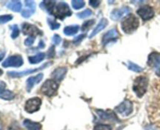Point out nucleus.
<instances>
[{"label":"nucleus","mask_w":160,"mask_h":130,"mask_svg":"<svg viewBox=\"0 0 160 130\" xmlns=\"http://www.w3.org/2000/svg\"><path fill=\"white\" fill-rule=\"evenodd\" d=\"M139 26V20L133 14L128 15L122 21L121 27L123 31L127 34H131L138 29Z\"/></svg>","instance_id":"obj_1"},{"label":"nucleus","mask_w":160,"mask_h":130,"mask_svg":"<svg viewBox=\"0 0 160 130\" xmlns=\"http://www.w3.org/2000/svg\"><path fill=\"white\" fill-rule=\"evenodd\" d=\"M51 14L59 20H63L65 17H70L72 14V12L70 9V6L67 3L64 2H60L58 4H56Z\"/></svg>","instance_id":"obj_2"},{"label":"nucleus","mask_w":160,"mask_h":130,"mask_svg":"<svg viewBox=\"0 0 160 130\" xmlns=\"http://www.w3.org/2000/svg\"><path fill=\"white\" fill-rule=\"evenodd\" d=\"M148 85V80L146 77L139 76L134 80V85H133V90L138 96L142 97L146 92Z\"/></svg>","instance_id":"obj_3"},{"label":"nucleus","mask_w":160,"mask_h":130,"mask_svg":"<svg viewBox=\"0 0 160 130\" xmlns=\"http://www.w3.org/2000/svg\"><path fill=\"white\" fill-rule=\"evenodd\" d=\"M58 88H59V86L56 81H54L53 79H48L42 85L41 91L45 96L51 97L56 95Z\"/></svg>","instance_id":"obj_4"},{"label":"nucleus","mask_w":160,"mask_h":130,"mask_svg":"<svg viewBox=\"0 0 160 130\" xmlns=\"http://www.w3.org/2000/svg\"><path fill=\"white\" fill-rule=\"evenodd\" d=\"M41 105H42V100L38 97H33V98L27 100L24 107L25 111L28 113L32 114L40 109Z\"/></svg>","instance_id":"obj_5"},{"label":"nucleus","mask_w":160,"mask_h":130,"mask_svg":"<svg viewBox=\"0 0 160 130\" xmlns=\"http://www.w3.org/2000/svg\"><path fill=\"white\" fill-rule=\"evenodd\" d=\"M23 58L20 55H13L8 57L4 62L2 63V67H19L23 65Z\"/></svg>","instance_id":"obj_6"},{"label":"nucleus","mask_w":160,"mask_h":130,"mask_svg":"<svg viewBox=\"0 0 160 130\" xmlns=\"http://www.w3.org/2000/svg\"><path fill=\"white\" fill-rule=\"evenodd\" d=\"M116 111L123 116H128L133 111V104L130 100H125L115 108Z\"/></svg>","instance_id":"obj_7"},{"label":"nucleus","mask_w":160,"mask_h":130,"mask_svg":"<svg viewBox=\"0 0 160 130\" xmlns=\"http://www.w3.org/2000/svg\"><path fill=\"white\" fill-rule=\"evenodd\" d=\"M148 64L155 70L156 73L160 76V54L152 53L148 56Z\"/></svg>","instance_id":"obj_8"},{"label":"nucleus","mask_w":160,"mask_h":130,"mask_svg":"<svg viewBox=\"0 0 160 130\" xmlns=\"http://www.w3.org/2000/svg\"><path fill=\"white\" fill-rule=\"evenodd\" d=\"M137 13L138 14L139 17L142 18L144 20H148L152 18L155 15L154 9L150 6H143L139 8L137 11Z\"/></svg>","instance_id":"obj_9"},{"label":"nucleus","mask_w":160,"mask_h":130,"mask_svg":"<svg viewBox=\"0 0 160 130\" xmlns=\"http://www.w3.org/2000/svg\"><path fill=\"white\" fill-rule=\"evenodd\" d=\"M22 31L26 35L33 36L35 38L38 34H42V31L37 27L33 24H30L28 23H24L22 25Z\"/></svg>","instance_id":"obj_10"},{"label":"nucleus","mask_w":160,"mask_h":130,"mask_svg":"<svg viewBox=\"0 0 160 130\" xmlns=\"http://www.w3.org/2000/svg\"><path fill=\"white\" fill-rule=\"evenodd\" d=\"M130 12H131V9L128 6L120 8V9H116L111 13V18L113 20H119L128 15Z\"/></svg>","instance_id":"obj_11"},{"label":"nucleus","mask_w":160,"mask_h":130,"mask_svg":"<svg viewBox=\"0 0 160 130\" xmlns=\"http://www.w3.org/2000/svg\"><path fill=\"white\" fill-rule=\"evenodd\" d=\"M48 63H47V64H44L43 66H42V67H38V68H36V69H30V70H23V71H9L8 72V75L10 77H12V78H20V77H23V76H25V75H29V74L31 73H34V72H36L38 71V70H42V69L45 68V67H46L47 65H48Z\"/></svg>","instance_id":"obj_12"},{"label":"nucleus","mask_w":160,"mask_h":130,"mask_svg":"<svg viewBox=\"0 0 160 130\" xmlns=\"http://www.w3.org/2000/svg\"><path fill=\"white\" fill-rule=\"evenodd\" d=\"M43 77V74L39 73L37 75H35V76L31 77V78H28V79L27 80V90H28V92H30V91L32 89V88L34 87V85L38 84V83H39L42 81Z\"/></svg>","instance_id":"obj_13"},{"label":"nucleus","mask_w":160,"mask_h":130,"mask_svg":"<svg viewBox=\"0 0 160 130\" xmlns=\"http://www.w3.org/2000/svg\"><path fill=\"white\" fill-rule=\"evenodd\" d=\"M67 72V68L64 67H60L56 68L52 74V78H53V80L56 81H60L65 77L66 74Z\"/></svg>","instance_id":"obj_14"},{"label":"nucleus","mask_w":160,"mask_h":130,"mask_svg":"<svg viewBox=\"0 0 160 130\" xmlns=\"http://www.w3.org/2000/svg\"><path fill=\"white\" fill-rule=\"evenodd\" d=\"M118 35L119 33L116 28L109 30V31H107V32L104 34V36H103L102 43L104 44V45H106L108 42H110L111 40H113V39H117V38L118 37Z\"/></svg>","instance_id":"obj_15"},{"label":"nucleus","mask_w":160,"mask_h":130,"mask_svg":"<svg viewBox=\"0 0 160 130\" xmlns=\"http://www.w3.org/2000/svg\"><path fill=\"white\" fill-rule=\"evenodd\" d=\"M96 112L99 115V117L102 119H104V120H114V119H117V115L112 111H104L102 110H98Z\"/></svg>","instance_id":"obj_16"},{"label":"nucleus","mask_w":160,"mask_h":130,"mask_svg":"<svg viewBox=\"0 0 160 130\" xmlns=\"http://www.w3.org/2000/svg\"><path fill=\"white\" fill-rule=\"evenodd\" d=\"M23 125L28 130H41L42 125L38 122H34L33 121L26 119L23 121Z\"/></svg>","instance_id":"obj_17"},{"label":"nucleus","mask_w":160,"mask_h":130,"mask_svg":"<svg viewBox=\"0 0 160 130\" xmlns=\"http://www.w3.org/2000/svg\"><path fill=\"white\" fill-rule=\"evenodd\" d=\"M108 25V20L106 18H103L102 19L101 21L99 22V23H98V25H97L96 27L95 28V29L93 30V31L92 32V34H91V35L89 36L90 37V39H92V37H94L95 35H96L97 34H98V32H100V31H102V30L104 29L105 28H106V26Z\"/></svg>","instance_id":"obj_18"},{"label":"nucleus","mask_w":160,"mask_h":130,"mask_svg":"<svg viewBox=\"0 0 160 130\" xmlns=\"http://www.w3.org/2000/svg\"><path fill=\"white\" fill-rule=\"evenodd\" d=\"M8 9L14 11V12H20L21 10L22 4L20 1H10L6 5Z\"/></svg>","instance_id":"obj_19"},{"label":"nucleus","mask_w":160,"mask_h":130,"mask_svg":"<svg viewBox=\"0 0 160 130\" xmlns=\"http://www.w3.org/2000/svg\"><path fill=\"white\" fill-rule=\"evenodd\" d=\"M79 26L78 25H70V26L66 27L63 30V32L66 35H73L77 34L79 31Z\"/></svg>","instance_id":"obj_20"},{"label":"nucleus","mask_w":160,"mask_h":130,"mask_svg":"<svg viewBox=\"0 0 160 130\" xmlns=\"http://www.w3.org/2000/svg\"><path fill=\"white\" fill-rule=\"evenodd\" d=\"M45 57V53H38V54L34 55V56H30V57L28 58V60H29V62L31 63V64H38V63L42 62Z\"/></svg>","instance_id":"obj_21"},{"label":"nucleus","mask_w":160,"mask_h":130,"mask_svg":"<svg viewBox=\"0 0 160 130\" xmlns=\"http://www.w3.org/2000/svg\"><path fill=\"white\" fill-rule=\"evenodd\" d=\"M56 3L55 1H44L42 2L41 4V8L44 9H46L48 13L51 14L53 8L56 6Z\"/></svg>","instance_id":"obj_22"},{"label":"nucleus","mask_w":160,"mask_h":130,"mask_svg":"<svg viewBox=\"0 0 160 130\" xmlns=\"http://www.w3.org/2000/svg\"><path fill=\"white\" fill-rule=\"evenodd\" d=\"M15 97V94L10 90H4L0 91V98L3 99V100H11Z\"/></svg>","instance_id":"obj_23"},{"label":"nucleus","mask_w":160,"mask_h":130,"mask_svg":"<svg viewBox=\"0 0 160 130\" xmlns=\"http://www.w3.org/2000/svg\"><path fill=\"white\" fill-rule=\"evenodd\" d=\"M72 6L75 9H80L85 6V3L82 0H74L72 1Z\"/></svg>","instance_id":"obj_24"},{"label":"nucleus","mask_w":160,"mask_h":130,"mask_svg":"<svg viewBox=\"0 0 160 130\" xmlns=\"http://www.w3.org/2000/svg\"><path fill=\"white\" fill-rule=\"evenodd\" d=\"M128 68L134 72H141L143 70V68H142V67H141L140 66L137 65V64H134V63L132 62L128 63Z\"/></svg>","instance_id":"obj_25"},{"label":"nucleus","mask_w":160,"mask_h":130,"mask_svg":"<svg viewBox=\"0 0 160 130\" xmlns=\"http://www.w3.org/2000/svg\"><path fill=\"white\" fill-rule=\"evenodd\" d=\"M94 130H112V126L110 125L98 124L94 127Z\"/></svg>","instance_id":"obj_26"},{"label":"nucleus","mask_w":160,"mask_h":130,"mask_svg":"<svg viewBox=\"0 0 160 130\" xmlns=\"http://www.w3.org/2000/svg\"><path fill=\"white\" fill-rule=\"evenodd\" d=\"M92 14V10H90V9H85V10H84V11H82V12L78 13V17H79V18L84 19V18H86V17H90Z\"/></svg>","instance_id":"obj_27"},{"label":"nucleus","mask_w":160,"mask_h":130,"mask_svg":"<svg viewBox=\"0 0 160 130\" xmlns=\"http://www.w3.org/2000/svg\"><path fill=\"white\" fill-rule=\"evenodd\" d=\"M12 19V16L10 15V14L0 16V24H2V23H7V22L10 21Z\"/></svg>","instance_id":"obj_28"},{"label":"nucleus","mask_w":160,"mask_h":130,"mask_svg":"<svg viewBox=\"0 0 160 130\" xmlns=\"http://www.w3.org/2000/svg\"><path fill=\"white\" fill-rule=\"evenodd\" d=\"M12 34H11V38L12 39H16V38L18 37L19 34H20V30H19V28L17 25H12Z\"/></svg>","instance_id":"obj_29"},{"label":"nucleus","mask_w":160,"mask_h":130,"mask_svg":"<svg viewBox=\"0 0 160 130\" xmlns=\"http://www.w3.org/2000/svg\"><path fill=\"white\" fill-rule=\"evenodd\" d=\"M94 22H95V20H88V21L84 22V23H83L82 27H81V30H82V31H85V30L88 29L90 27H92V25L94 24Z\"/></svg>","instance_id":"obj_30"},{"label":"nucleus","mask_w":160,"mask_h":130,"mask_svg":"<svg viewBox=\"0 0 160 130\" xmlns=\"http://www.w3.org/2000/svg\"><path fill=\"white\" fill-rule=\"evenodd\" d=\"M48 25H49L50 28L52 30H56V29H59V27H60V24L58 23L57 22L54 21V20H48Z\"/></svg>","instance_id":"obj_31"},{"label":"nucleus","mask_w":160,"mask_h":130,"mask_svg":"<svg viewBox=\"0 0 160 130\" xmlns=\"http://www.w3.org/2000/svg\"><path fill=\"white\" fill-rule=\"evenodd\" d=\"M34 13V9H24V10L22 11L21 14L23 17L25 18H28V17H31L33 13Z\"/></svg>","instance_id":"obj_32"},{"label":"nucleus","mask_w":160,"mask_h":130,"mask_svg":"<svg viewBox=\"0 0 160 130\" xmlns=\"http://www.w3.org/2000/svg\"><path fill=\"white\" fill-rule=\"evenodd\" d=\"M34 40H35V37H33V36H29L28 38H27L24 41V44L27 46H31L34 44Z\"/></svg>","instance_id":"obj_33"},{"label":"nucleus","mask_w":160,"mask_h":130,"mask_svg":"<svg viewBox=\"0 0 160 130\" xmlns=\"http://www.w3.org/2000/svg\"><path fill=\"white\" fill-rule=\"evenodd\" d=\"M61 40H62V39H61V37L59 34H54L52 38V42L55 45H59L60 43Z\"/></svg>","instance_id":"obj_34"},{"label":"nucleus","mask_w":160,"mask_h":130,"mask_svg":"<svg viewBox=\"0 0 160 130\" xmlns=\"http://www.w3.org/2000/svg\"><path fill=\"white\" fill-rule=\"evenodd\" d=\"M25 5H26V6H28L29 9H34V10H35V4H34V2H33V1H25Z\"/></svg>","instance_id":"obj_35"},{"label":"nucleus","mask_w":160,"mask_h":130,"mask_svg":"<svg viewBox=\"0 0 160 130\" xmlns=\"http://www.w3.org/2000/svg\"><path fill=\"white\" fill-rule=\"evenodd\" d=\"M84 37H85V34H80V35H78V37L75 38L74 40H73V42H74L75 44L79 43V42H81V41L82 40Z\"/></svg>","instance_id":"obj_36"},{"label":"nucleus","mask_w":160,"mask_h":130,"mask_svg":"<svg viewBox=\"0 0 160 130\" xmlns=\"http://www.w3.org/2000/svg\"><path fill=\"white\" fill-rule=\"evenodd\" d=\"M89 3L93 7H98L100 5V1H89Z\"/></svg>","instance_id":"obj_37"},{"label":"nucleus","mask_w":160,"mask_h":130,"mask_svg":"<svg viewBox=\"0 0 160 130\" xmlns=\"http://www.w3.org/2000/svg\"><path fill=\"white\" fill-rule=\"evenodd\" d=\"M6 83L3 82V81H0V91L4 90L5 87H6Z\"/></svg>","instance_id":"obj_38"},{"label":"nucleus","mask_w":160,"mask_h":130,"mask_svg":"<svg viewBox=\"0 0 160 130\" xmlns=\"http://www.w3.org/2000/svg\"><path fill=\"white\" fill-rule=\"evenodd\" d=\"M145 129H146V130H156V129H155L154 127L152 126V125H148V126L145 128Z\"/></svg>","instance_id":"obj_39"},{"label":"nucleus","mask_w":160,"mask_h":130,"mask_svg":"<svg viewBox=\"0 0 160 130\" xmlns=\"http://www.w3.org/2000/svg\"><path fill=\"white\" fill-rule=\"evenodd\" d=\"M4 56H5V52H3V53H0V61L2 60Z\"/></svg>","instance_id":"obj_40"},{"label":"nucleus","mask_w":160,"mask_h":130,"mask_svg":"<svg viewBox=\"0 0 160 130\" xmlns=\"http://www.w3.org/2000/svg\"><path fill=\"white\" fill-rule=\"evenodd\" d=\"M44 46H45V44H44L43 41H40V43H39V47H42V48H43Z\"/></svg>","instance_id":"obj_41"},{"label":"nucleus","mask_w":160,"mask_h":130,"mask_svg":"<svg viewBox=\"0 0 160 130\" xmlns=\"http://www.w3.org/2000/svg\"><path fill=\"white\" fill-rule=\"evenodd\" d=\"M0 130H3L2 124V122H0Z\"/></svg>","instance_id":"obj_42"},{"label":"nucleus","mask_w":160,"mask_h":130,"mask_svg":"<svg viewBox=\"0 0 160 130\" xmlns=\"http://www.w3.org/2000/svg\"><path fill=\"white\" fill-rule=\"evenodd\" d=\"M2 74H3V70H2V69H0V76H1V75H2Z\"/></svg>","instance_id":"obj_43"}]
</instances>
